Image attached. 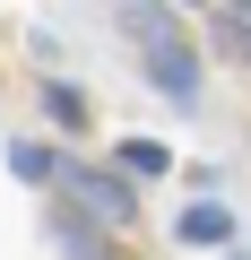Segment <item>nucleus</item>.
<instances>
[{
	"label": "nucleus",
	"mask_w": 251,
	"mask_h": 260,
	"mask_svg": "<svg viewBox=\"0 0 251 260\" xmlns=\"http://www.w3.org/2000/svg\"><path fill=\"white\" fill-rule=\"evenodd\" d=\"M52 234H61V251H78V260H95V251H104V243H95V225H87V217H69V208L52 217Z\"/></svg>",
	"instance_id": "0eeeda50"
},
{
	"label": "nucleus",
	"mask_w": 251,
	"mask_h": 260,
	"mask_svg": "<svg viewBox=\"0 0 251 260\" xmlns=\"http://www.w3.org/2000/svg\"><path fill=\"white\" fill-rule=\"evenodd\" d=\"M217 44L234 61H251V9H217Z\"/></svg>",
	"instance_id": "6e6552de"
},
{
	"label": "nucleus",
	"mask_w": 251,
	"mask_h": 260,
	"mask_svg": "<svg viewBox=\"0 0 251 260\" xmlns=\"http://www.w3.org/2000/svg\"><path fill=\"white\" fill-rule=\"evenodd\" d=\"M61 182H69V200H78L87 217H104V225H130V217H139V200H130V182H121V174H95V165H61Z\"/></svg>",
	"instance_id": "f03ea898"
},
{
	"label": "nucleus",
	"mask_w": 251,
	"mask_h": 260,
	"mask_svg": "<svg viewBox=\"0 0 251 260\" xmlns=\"http://www.w3.org/2000/svg\"><path fill=\"white\" fill-rule=\"evenodd\" d=\"M156 35H148V78L182 104V113H199V52H191V35H173V18H148Z\"/></svg>",
	"instance_id": "f257e3e1"
},
{
	"label": "nucleus",
	"mask_w": 251,
	"mask_h": 260,
	"mask_svg": "<svg viewBox=\"0 0 251 260\" xmlns=\"http://www.w3.org/2000/svg\"><path fill=\"white\" fill-rule=\"evenodd\" d=\"M9 174H18V182H61V156H52L44 139H9Z\"/></svg>",
	"instance_id": "20e7f679"
},
{
	"label": "nucleus",
	"mask_w": 251,
	"mask_h": 260,
	"mask_svg": "<svg viewBox=\"0 0 251 260\" xmlns=\"http://www.w3.org/2000/svg\"><path fill=\"white\" fill-rule=\"evenodd\" d=\"M173 234L199 243V251H208V243H234V208H225V200H191V208L173 217Z\"/></svg>",
	"instance_id": "7ed1b4c3"
},
{
	"label": "nucleus",
	"mask_w": 251,
	"mask_h": 260,
	"mask_svg": "<svg viewBox=\"0 0 251 260\" xmlns=\"http://www.w3.org/2000/svg\"><path fill=\"white\" fill-rule=\"evenodd\" d=\"M121 174H173V148L165 139H121Z\"/></svg>",
	"instance_id": "39448f33"
},
{
	"label": "nucleus",
	"mask_w": 251,
	"mask_h": 260,
	"mask_svg": "<svg viewBox=\"0 0 251 260\" xmlns=\"http://www.w3.org/2000/svg\"><path fill=\"white\" fill-rule=\"evenodd\" d=\"M44 113H52V121H61V130H78V121H87V95H78V87H61V78H52V87H44Z\"/></svg>",
	"instance_id": "423d86ee"
}]
</instances>
